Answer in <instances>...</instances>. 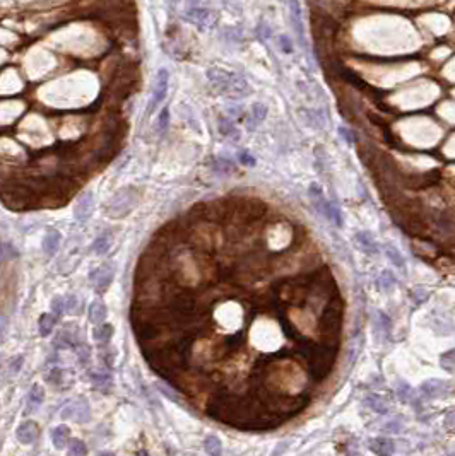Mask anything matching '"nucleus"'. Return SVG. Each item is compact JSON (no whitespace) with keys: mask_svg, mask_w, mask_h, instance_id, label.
<instances>
[{"mask_svg":"<svg viewBox=\"0 0 455 456\" xmlns=\"http://www.w3.org/2000/svg\"><path fill=\"white\" fill-rule=\"evenodd\" d=\"M55 323H57V315H55V313H45V315H41L40 321H38V328H40L41 337H48V335L53 331Z\"/></svg>","mask_w":455,"mask_h":456,"instance_id":"17","label":"nucleus"},{"mask_svg":"<svg viewBox=\"0 0 455 456\" xmlns=\"http://www.w3.org/2000/svg\"><path fill=\"white\" fill-rule=\"evenodd\" d=\"M385 253H387L389 260L392 261V263L397 267V269L406 270V260H404L402 255H401V251H399L394 245H387V248H385Z\"/></svg>","mask_w":455,"mask_h":456,"instance_id":"22","label":"nucleus"},{"mask_svg":"<svg viewBox=\"0 0 455 456\" xmlns=\"http://www.w3.org/2000/svg\"><path fill=\"white\" fill-rule=\"evenodd\" d=\"M371 449L376 454H392L394 453V443L387 437H376L375 441H371Z\"/></svg>","mask_w":455,"mask_h":456,"instance_id":"19","label":"nucleus"},{"mask_svg":"<svg viewBox=\"0 0 455 456\" xmlns=\"http://www.w3.org/2000/svg\"><path fill=\"white\" fill-rule=\"evenodd\" d=\"M68 453H71V454H86L87 453V448H86V444L82 443V441L72 439L71 443H68Z\"/></svg>","mask_w":455,"mask_h":456,"instance_id":"28","label":"nucleus"},{"mask_svg":"<svg viewBox=\"0 0 455 456\" xmlns=\"http://www.w3.org/2000/svg\"><path fill=\"white\" fill-rule=\"evenodd\" d=\"M169 125V109L168 108H163V111H161L159 115V120H158V128L161 133L166 132V128Z\"/></svg>","mask_w":455,"mask_h":456,"instance_id":"31","label":"nucleus"},{"mask_svg":"<svg viewBox=\"0 0 455 456\" xmlns=\"http://www.w3.org/2000/svg\"><path fill=\"white\" fill-rule=\"evenodd\" d=\"M115 270L110 263H103L101 267H98L94 272H91V282H93V287L96 292L103 294L108 291V287L112 285Z\"/></svg>","mask_w":455,"mask_h":456,"instance_id":"5","label":"nucleus"},{"mask_svg":"<svg viewBox=\"0 0 455 456\" xmlns=\"http://www.w3.org/2000/svg\"><path fill=\"white\" fill-rule=\"evenodd\" d=\"M52 311L57 316H60L62 313H65V301H63V296H55L52 299Z\"/></svg>","mask_w":455,"mask_h":456,"instance_id":"30","label":"nucleus"},{"mask_svg":"<svg viewBox=\"0 0 455 456\" xmlns=\"http://www.w3.org/2000/svg\"><path fill=\"white\" fill-rule=\"evenodd\" d=\"M94 210V197L91 192H84L82 195L77 199L74 205V217L77 222H86L87 219L93 215Z\"/></svg>","mask_w":455,"mask_h":456,"instance_id":"7","label":"nucleus"},{"mask_svg":"<svg viewBox=\"0 0 455 456\" xmlns=\"http://www.w3.org/2000/svg\"><path fill=\"white\" fill-rule=\"evenodd\" d=\"M188 7H190V9L199 7V0H188Z\"/></svg>","mask_w":455,"mask_h":456,"instance_id":"39","label":"nucleus"},{"mask_svg":"<svg viewBox=\"0 0 455 456\" xmlns=\"http://www.w3.org/2000/svg\"><path fill=\"white\" fill-rule=\"evenodd\" d=\"M43 400H45V390L41 388L40 385H33V388H31L29 393H27L24 415H29V413H33L34 410H38L40 405L43 403Z\"/></svg>","mask_w":455,"mask_h":456,"instance_id":"11","label":"nucleus"},{"mask_svg":"<svg viewBox=\"0 0 455 456\" xmlns=\"http://www.w3.org/2000/svg\"><path fill=\"white\" fill-rule=\"evenodd\" d=\"M17 256H19V253H17V250L11 245V243H0V263H4V261H7V260H12V258H17Z\"/></svg>","mask_w":455,"mask_h":456,"instance_id":"24","label":"nucleus"},{"mask_svg":"<svg viewBox=\"0 0 455 456\" xmlns=\"http://www.w3.org/2000/svg\"><path fill=\"white\" fill-rule=\"evenodd\" d=\"M380 403H383V402H381V398H380V397H376V395H373V397H368V405H370V407L373 408L375 412L385 413V412H387V408L380 407Z\"/></svg>","mask_w":455,"mask_h":456,"instance_id":"33","label":"nucleus"},{"mask_svg":"<svg viewBox=\"0 0 455 456\" xmlns=\"http://www.w3.org/2000/svg\"><path fill=\"white\" fill-rule=\"evenodd\" d=\"M52 443L57 449H65L71 443V429L67 426H57L50 432Z\"/></svg>","mask_w":455,"mask_h":456,"instance_id":"12","label":"nucleus"},{"mask_svg":"<svg viewBox=\"0 0 455 456\" xmlns=\"http://www.w3.org/2000/svg\"><path fill=\"white\" fill-rule=\"evenodd\" d=\"M308 193H310V200H311V204H313L315 209L319 210L325 219L332 220V204H330V202L325 199V195H324V192H322V188L317 185V183H311Z\"/></svg>","mask_w":455,"mask_h":456,"instance_id":"6","label":"nucleus"},{"mask_svg":"<svg viewBox=\"0 0 455 456\" xmlns=\"http://www.w3.org/2000/svg\"><path fill=\"white\" fill-rule=\"evenodd\" d=\"M62 419H74L76 422H87L91 419V410L89 405L84 398L79 400V402H74L71 405H67L65 408L62 410Z\"/></svg>","mask_w":455,"mask_h":456,"instance_id":"8","label":"nucleus"},{"mask_svg":"<svg viewBox=\"0 0 455 456\" xmlns=\"http://www.w3.org/2000/svg\"><path fill=\"white\" fill-rule=\"evenodd\" d=\"M289 22H291L293 33H295L298 43L305 47V22H303V9L300 0H289Z\"/></svg>","mask_w":455,"mask_h":456,"instance_id":"4","label":"nucleus"},{"mask_svg":"<svg viewBox=\"0 0 455 456\" xmlns=\"http://www.w3.org/2000/svg\"><path fill=\"white\" fill-rule=\"evenodd\" d=\"M137 202V193L134 188H123L112 197L110 204L107 205V214L113 219L127 217L132 212Z\"/></svg>","mask_w":455,"mask_h":456,"instance_id":"2","label":"nucleus"},{"mask_svg":"<svg viewBox=\"0 0 455 456\" xmlns=\"http://www.w3.org/2000/svg\"><path fill=\"white\" fill-rule=\"evenodd\" d=\"M60 241H62L60 233L57 229H48L43 238V251L48 256H53L58 251V248H60Z\"/></svg>","mask_w":455,"mask_h":456,"instance_id":"13","label":"nucleus"},{"mask_svg":"<svg viewBox=\"0 0 455 456\" xmlns=\"http://www.w3.org/2000/svg\"><path fill=\"white\" fill-rule=\"evenodd\" d=\"M440 364H442L443 369L455 371V349H453V351L445 352L443 356H442V361H440Z\"/></svg>","mask_w":455,"mask_h":456,"instance_id":"27","label":"nucleus"},{"mask_svg":"<svg viewBox=\"0 0 455 456\" xmlns=\"http://www.w3.org/2000/svg\"><path fill=\"white\" fill-rule=\"evenodd\" d=\"M87 315H89L91 323H93L94 326L104 323V320H107V315H108L107 306H104L103 301H94L89 306V311H87Z\"/></svg>","mask_w":455,"mask_h":456,"instance_id":"14","label":"nucleus"},{"mask_svg":"<svg viewBox=\"0 0 455 456\" xmlns=\"http://www.w3.org/2000/svg\"><path fill=\"white\" fill-rule=\"evenodd\" d=\"M204 449L207 451L209 454H213V456L221 454V441H219V437H216V436H207V437H205Z\"/></svg>","mask_w":455,"mask_h":456,"instance_id":"23","label":"nucleus"},{"mask_svg":"<svg viewBox=\"0 0 455 456\" xmlns=\"http://www.w3.org/2000/svg\"><path fill=\"white\" fill-rule=\"evenodd\" d=\"M219 132H221V135H224L226 139H233V140L240 139V132L236 130V127H234L228 118H219Z\"/></svg>","mask_w":455,"mask_h":456,"instance_id":"20","label":"nucleus"},{"mask_svg":"<svg viewBox=\"0 0 455 456\" xmlns=\"http://www.w3.org/2000/svg\"><path fill=\"white\" fill-rule=\"evenodd\" d=\"M265 117H267V106L262 103H255L250 109V117H248V128L254 130L260 122H264Z\"/></svg>","mask_w":455,"mask_h":456,"instance_id":"16","label":"nucleus"},{"mask_svg":"<svg viewBox=\"0 0 455 456\" xmlns=\"http://www.w3.org/2000/svg\"><path fill=\"white\" fill-rule=\"evenodd\" d=\"M6 325H7V321L4 320V318H0V335H2L4 330H6Z\"/></svg>","mask_w":455,"mask_h":456,"instance_id":"38","label":"nucleus"},{"mask_svg":"<svg viewBox=\"0 0 455 456\" xmlns=\"http://www.w3.org/2000/svg\"><path fill=\"white\" fill-rule=\"evenodd\" d=\"M112 234H101L99 238L94 239L93 243V250L94 253H98V255H104V253H108V250L112 248Z\"/></svg>","mask_w":455,"mask_h":456,"instance_id":"21","label":"nucleus"},{"mask_svg":"<svg viewBox=\"0 0 455 456\" xmlns=\"http://www.w3.org/2000/svg\"><path fill=\"white\" fill-rule=\"evenodd\" d=\"M16 436L22 444H33L40 436L38 424L33 421H26V422L19 424V427H17V431H16Z\"/></svg>","mask_w":455,"mask_h":456,"instance_id":"9","label":"nucleus"},{"mask_svg":"<svg viewBox=\"0 0 455 456\" xmlns=\"http://www.w3.org/2000/svg\"><path fill=\"white\" fill-rule=\"evenodd\" d=\"M356 243H358V246H360L365 253H368V255H376V253H378V245L375 243V239L371 238L370 233H366V231L358 233Z\"/></svg>","mask_w":455,"mask_h":456,"instance_id":"15","label":"nucleus"},{"mask_svg":"<svg viewBox=\"0 0 455 456\" xmlns=\"http://www.w3.org/2000/svg\"><path fill=\"white\" fill-rule=\"evenodd\" d=\"M168 84H169V73L166 68H159L158 75H156L154 89H153V98H151L148 104V115H153L154 109L163 103V99L166 98L168 93Z\"/></svg>","mask_w":455,"mask_h":456,"instance_id":"3","label":"nucleus"},{"mask_svg":"<svg viewBox=\"0 0 455 456\" xmlns=\"http://www.w3.org/2000/svg\"><path fill=\"white\" fill-rule=\"evenodd\" d=\"M207 79L221 94L228 98H245L250 93V86L241 75L234 72L223 70V68H209Z\"/></svg>","mask_w":455,"mask_h":456,"instance_id":"1","label":"nucleus"},{"mask_svg":"<svg viewBox=\"0 0 455 456\" xmlns=\"http://www.w3.org/2000/svg\"><path fill=\"white\" fill-rule=\"evenodd\" d=\"M171 2H178V0H171Z\"/></svg>","mask_w":455,"mask_h":456,"instance_id":"40","label":"nucleus"},{"mask_svg":"<svg viewBox=\"0 0 455 456\" xmlns=\"http://www.w3.org/2000/svg\"><path fill=\"white\" fill-rule=\"evenodd\" d=\"M112 337H113V326L112 325H107V323L96 325V328L93 331V338L96 340V342L107 345Z\"/></svg>","mask_w":455,"mask_h":456,"instance_id":"18","label":"nucleus"},{"mask_svg":"<svg viewBox=\"0 0 455 456\" xmlns=\"http://www.w3.org/2000/svg\"><path fill=\"white\" fill-rule=\"evenodd\" d=\"M381 277H383V284H385V289H390V285H392V284H394L392 274H390V272H383V274H381Z\"/></svg>","mask_w":455,"mask_h":456,"instance_id":"36","label":"nucleus"},{"mask_svg":"<svg viewBox=\"0 0 455 456\" xmlns=\"http://www.w3.org/2000/svg\"><path fill=\"white\" fill-rule=\"evenodd\" d=\"M339 133H341V137L347 142L349 145H353V142H355V139H353V135H351V132H349V128H346V127H339Z\"/></svg>","mask_w":455,"mask_h":456,"instance_id":"34","label":"nucleus"},{"mask_svg":"<svg viewBox=\"0 0 455 456\" xmlns=\"http://www.w3.org/2000/svg\"><path fill=\"white\" fill-rule=\"evenodd\" d=\"M93 383L96 388H110L112 386V376L108 372H93Z\"/></svg>","mask_w":455,"mask_h":456,"instance_id":"25","label":"nucleus"},{"mask_svg":"<svg viewBox=\"0 0 455 456\" xmlns=\"http://www.w3.org/2000/svg\"><path fill=\"white\" fill-rule=\"evenodd\" d=\"M240 159H241V163H245L247 166H254L255 164V161L252 158H248V154H245V152H241L240 154Z\"/></svg>","mask_w":455,"mask_h":456,"instance_id":"37","label":"nucleus"},{"mask_svg":"<svg viewBox=\"0 0 455 456\" xmlns=\"http://www.w3.org/2000/svg\"><path fill=\"white\" fill-rule=\"evenodd\" d=\"M22 359H24L22 356H17V357L11 362V372H12V374H16V372L21 369V366H22Z\"/></svg>","mask_w":455,"mask_h":456,"instance_id":"35","label":"nucleus"},{"mask_svg":"<svg viewBox=\"0 0 455 456\" xmlns=\"http://www.w3.org/2000/svg\"><path fill=\"white\" fill-rule=\"evenodd\" d=\"M279 48H281V52L286 53V55H291L293 52H295V47H293L291 38H289L288 34L279 36Z\"/></svg>","mask_w":455,"mask_h":456,"instance_id":"29","label":"nucleus"},{"mask_svg":"<svg viewBox=\"0 0 455 456\" xmlns=\"http://www.w3.org/2000/svg\"><path fill=\"white\" fill-rule=\"evenodd\" d=\"M63 301H65V313L67 315H77V313H79V301H77L76 296H72V294L63 296Z\"/></svg>","mask_w":455,"mask_h":456,"instance_id":"26","label":"nucleus"},{"mask_svg":"<svg viewBox=\"0 0 455 456\" xmlns=\"http://www.w3.org/2000/svg\"><path fill=\"white\" fill-rule=\"evenodd\" d=\"M448 391V383L442 379H430L421 385V393L426 398H440Z\"/></svg>","mask_w":455,"mask_h":456,"instance_id":"10","label":"nucleus"},{"mask_svg":"<svg viewBox=\"0 0 455 456\" xmlns=\"http://www.w3.org/2000/svg\"><path fill=\"white\" fill-rule=\"evenodd\" d=\"M63 379V371L62 369H53L50 372V376H47V381L53 386H60Z\"/></svg>","mask_w":455,"mask_h":456,"instance_id":"32","label":"nucleus"}]
</instances>
